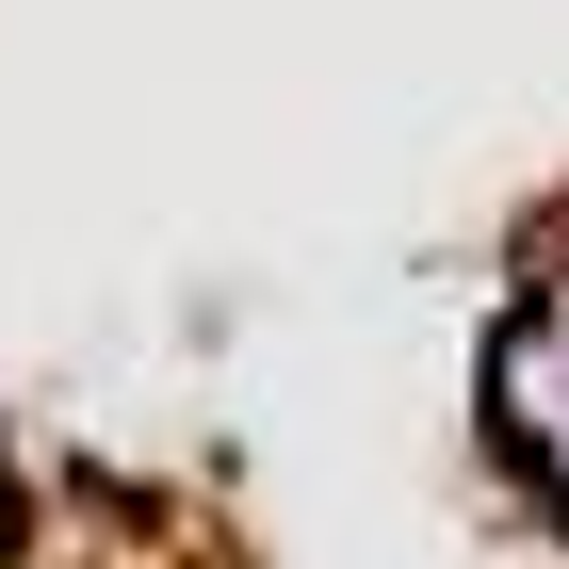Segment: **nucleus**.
Listing matches in <instances>:
<instances>
[{
    "label": "nucleus",
    "mask_w": 569,
    "mask_h": 569,
    "mask_svg": "<svg viewBox=\"0 0 569 569\" xmlns=\"http://www.w3.org/2000/svg\"><path fill=\"white\" fill-rule=\"evenodd\" d=\"M472 423H488V456H505V488H521L537 521H569V228L521 261V293L488 309Z\"/></svg>",
    "instance_id": "obj_1"
},
{
    "label": "nucleus",
    "mask_w": 569,
    "mask_h": 569,
    "mask_svg": "<svg viewBox=\"0 0 569 569\" xmlns=\"http://www.w3.org/2000/svg\"><path fill=\"white\" fill-rule=\"evenodd\" d=\"M0 569H66V553H33V537H0Z\"/></svg>",
    "instance_id": "obj_2"
}]
</instances>
